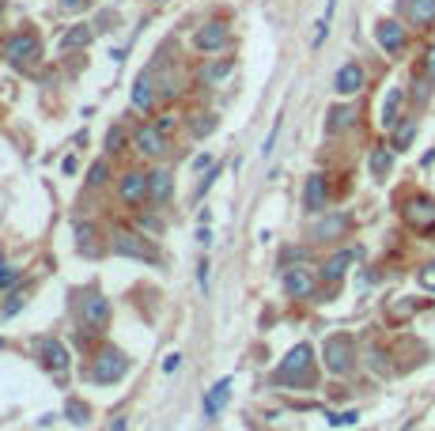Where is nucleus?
Here are the masks:
<instances>
[{
	"label": "nucleus",
	"mask_w": 435,
	"mask_h": 431,
	"mask_svg": "<svg viewBox=\"0 0 435 431\" xmlns=\"http://www.w3.org/2000/svg\"><path fill=\"white\" fill-rule=\"evenodd\" d=\"M277 382H296V386H311L314 382V352L311 345H296L284 356V363L277 367Z\"/></svg>",
	"instance_id": "nucleus-1"
},
{
	"label": "nucleus",
	"mask_w": 435,
	"mask_h": 431,
	"mask_svg": "<svg viewBox=\"0 0 435 431\" xmlns=\"http://www.w3.org/2000/svg\"><path fill=\"white\" fill-rule=\"evenodd\" d=\"M322 356H325V371H330V374H348V371H352V360H356L352 337H344V333L330 337V340H325V348H322Z\"/></svg>",
	"instance_id": "nucleus-2"
},
{
	"label": "nucleus",
	"mask_w": 435,
	"mask_h": 431,
	"mask_svg": "<svg viewBox=\"0 0 435 431\" xmlns=\"http://www.w3.org/2000/svg\"><path fill=\"white\" fill-rule=\"evenodd\" d=\"M38 53H42V46H38V38L30 35V30H27V35H12V38H8V46H4V57L12 64H35Z\"/></svg>",
	"instance_id": "nucleus-3"
},
{
	"label": "nucleus",
	"mask_w": 435,
	"mask_h": 431,
	"mask_svg": "<svg viewBox=\"0 0 435 431\" xmlns=\"http://www.w3.org/2000/svg\"><path fill=\"white\" fill-rule=\"evenodd\" d=\"M405 219H409V227H417V231H431L435 227V197H412V201H405Z\"/></svg>",
	"instance_id": "nucleus-4"
},
{
	"label": "nucleus",
	"mask_w": 435,
	"mask_h": 431,
	"mask_svg": "<svg viewBox=\"0 0 435 431\" xmlns=\"http://www.w3.org/2000/svg\"><path fill=\"white\" fill-rule=\"evenodd\" d=\"M398 12L409 27H431L435 23V0H398Z\"/></svg>",
	"instance_id": "nucleus-5"
},
{
	"label": "nucleus",
	"mask_w": 435,
	"mask_h": 431,
	"mask_svg": "<svg viewBox=\"0 0 435 431\" xmlns=\"http://www.w3.org/2000/svg\"><path fill=\"white\" fill-rule=\"evenodd\" d=\"M375 38H378V46H383L390 57L401 53V50H405V42H409L405 38V27H401L398 19H378V23H375Z\"/></svg>",
	"instance_id": "nucleus-6"
},
{
	"label": "nucleus",
	"mask_w": 435,
	"mask_h": 431,
	"mask_svg": "<svg viewBox=\"0 0 435 431\" xmlns=\"http://www.w3.org/2000/svg\"><path fill=\"white\" fill-rule=\"evenodd\" d=\"M80 318H83V326H91L95 333H103L106 322H110V303H106L103 295H87L83 306H80Z\"/></svg>",
	"instance_id": "nucleus-7"
},
{
	"label": "nucleus",
	"mask_w": 435,
	"mask_h": 431,
	"mask_svg": "<svg viewBox=\"0 0 435 431\" xmlns=\"http://www.w3.org/2000/svg\"><path fill=\"white\" fill-rule=\"evenodd\" d=\"M364 64H356V61H348V64H341V72H337V80H333V91L341 95V98H352L356 91L364 87Z\"/></svg>",
	"instance_id": "nucleus-8"
},
{
	"label": "nucleus",
	"mask_w": 435,
	"mask_h": 431,
	"mask_svg": "<svg viewBox=\"0 0 435 431\" xmlns=\"http://www.w3.org/2000/svg\"><path fill=\"white\" fill-rule=\"evenodd\" d=\"M129 371V363L122 352H99V360H95V382H114V379H122V374Z\"/></svg>",
	"instance_id": "nucleus-9"
},
{
	"label": "nucleus",
	"mask_w": 435,
	"mask_h": 431,
	"mask_svg": "<svg viewBox=\"0 0 435 431\" xmlns=\"http://www.w3.org/2000/svg\"><path fill=\"white\" fill-rule=\"evenodd\" d=\"M133 144H137L140 156H151V159L167 151V140H163V129H159V125H140V129L133 132Z\"/></svg>",
	"instance_id": "nucleus-10"
},
{
	"label": "nucleus",
	"mask_w": 435,
	"mask_h": 431,
	"mask_svg": "<svg viewBox=\"0 0 435 431\" xmlns=\"http://www.w3.org/2000/svg\"><path fill=\"white\" fill-rule=\"evenodd\" d=\"M38 356H42V363H46V367H50L53 374H57V379H61L64 371H69V352H64L61 340L42 337V340H38Z\"/></svg>",
	"instance_id": "nucleus-11"
},
{
	"label": "nucleus",
	"mask_w": 435,
	"mask_h": 431,
	"mask_svg": "<svg viewBox=\"0 0 435 431\" xmlns=\"http://www.w3.org/2000/svg\"><path fill=\"white\" fill-rule=\"evenodd\" d=\"M114 253H122V258H137V261H156V250L148 246L144 239H137V235H114Z\"/></svg>",
	"instance_id": "nucleus-12"
},
{
	"label": "nucleus",
	"mask_w": 435,
	"mask_h": 431,
	"mask_svg": "<svg viewBox=\"0 0 435 431\" xmlns=\"http://www.w3.org/2000/svg\"><path fill=\"white\" fill-rule=\"evenodd\" d=\"M284 292L291 295V299H307V295H314V272L311 269H284Z\"/></svg>",
	"instance_id": "nucleus-13"
},
{
	"label": "nucleus",
	"mask_w": 435,
	"mask_h": 431,
	"mask_svg": "<svg viewBox=\"0 0 435 431\" xmlns=\"http://www.w3.org/2000/svg\"><path fill=\"white\" fill-rule=\"evenodd\" d=\"M227 38H231V30H227V23H204L201 30H197V50H204V53H216V50H224L227 46Z\"/></svg>",
	"instance_id": "nucleus-14"
},
{
	"label": "nucleus",
	"mask_w": 435,
	"mask_h": 431,
	"mask_svg": "<svg viewBox=\"0 0 435 431\" xmlns=\"http://www.w3.org/2000/svg\"><path fill=\"white\" fill-rule=\"evenodd\" d=\"M122 201L125 205H144V197H148V174H140V171H129L125 178H122Z\"/></svg>",
	"instance_id": "nucleus-15"
},
{
	"label": "nucleus",
	"mask_w": 435,
	"mask_h": 431,
	"mask_svg": "<svg viewBox=\"0 0 435 431\" xmlns=\"http://www.w3.org/2000/svg\"><path fill=\"white\" fill-rule=\"evenodd\" d=\"M348 224H352V219H348L344 212H330L325 219H318V224H314L311 235L318 239V242H325V239H341L344 231H348Z\"/></svg>",
	"instance_id": "nucleus-16"
},
{
	"label": "nucleus",
	"mask_w": 435,
	"mask_h": 431,
	"mask_svg": "<svg viewBox=\"0 0 435 431\" xmlns=\"http://www.w3.org/2000/svg\"><path fill=\"white\" fill-rule=\"evenodd\" d=\"M325 197H330L325 178H322V174H311L307 190H303V205H307V212H325Z\"/></svg>",
	"instance_id": "nucleus-17"
},
{
	"label": "nucleus",
	"mask_w": 435,
	"mask_h": 431,
	"mask_svg": "<svg viewBox=\"0 0 435 431\" xmlns=\"http://www.w3.org/2000/svg\"><path fill=\"white\" fill-rule=\"evenodd\" d=\"M170 182H174V174L170 171H151L148 174V197L156 205H167V197H170Z\"/></svg>",
	"instance_id": "nucleus-18"
},
{
	"label": "nucleus",
	"mask_w": 435,
	"mask_h": 431,
	"mask_svg": "<svg viewBox=\"0 0 435 431\" xmlns=\"http://www.w3.org/2000/svg\"><path fill=\"white\" fill-rule=\"evenodd\" d=\"M401 103H405V91H401V87H390V95L383 103V129H394L401 121Z\"/></svg>",
	"instance_id": "nucleus-19"
},
{
	"label": "nucleus",
	"mask_w": 435,
	"mask_h": 431,
	"mask_svg": "<svg viewBox=\"0 0 435 431\" xmlns=\"http://www.w3.org/2000/svg\"><path fill=\"white\" fill-rule=\"evenodd\" d=\"M151 103H156V87H151V76L140 72L133 80V106L137 110H151Z\"/></svg>",
	"instance_id": "nucleus-20"
},
{
	"label": "nucleus",
	"mask_w": 435,
	"mask_h": 431,
	"mask_svg": "<svg viewBox=\"0 0 435 431\" xmlns=\"http://www.w3.org/2000/svg\"><path fill=\"white\" fill-rule=\"evenodd\" d=\"M227 393H231V379H220L209 390V397H204V416H220V408H224V401H227Z\"/></svg>",
	"instance_id": "nucleus-21"
},
{
	"label": "nucleus",
	"mask_w": 435,
	"mask_h": 431,
	"mask_svg": "<svg viewBox=\"0 0 435 431\" xmlns=\"http://www.w3.org/2000/svg\"><path fill=\"white\" fill-rule=\"evenodd\" d=\"M352 261H356V253H352V250H341V253H333V258L325 261L322 276H325V280H341V276H344V269H348V265H352Z\"/></svg>",
	"instance_id": "nucleus-22"
},
{
	"label": "nucleus",
	"mask_w": 435,
	"mask_h": 431,
	"mask_svg": "<svg viewBox=\"0 0 435 431\" xmlns=\"http://www.w3.org/2000/svg\"><path fill=\"white\" fill-rule=\"evenodd\" d=\"M412 137H417V117H401L394 125V151H405Z\"/></svg>",
	"instance_id": "nucleus-23"
},
{
	"label": "nucleus",
	"mask_w": 435,
	"mask_h": 431,
	"mask_svg": "<svg viewBox=\"0 0 435 431\" xmlns=\"http://www.w3.org/2000/svg\"><path fill=\"white\" fill-rule=\"evenodd\" d=\"M352 121H356V110H352V106H337V110H330V121H325V129H330V132H344Z\"/></svg>",
	"instance_id": "nucleus-24"
},
{
	"label": "nucleus",
	"mask_w": 435,
	"mask_h": 431,
	"mask_svg": "<svg viewBox=\"0 0 435 431\" xmlns=\"http://www.w3.org/2000/svg\"><path fill=\"white\" fill-rule=\"evenodd\" d=\"M390 167H394V148H375L371 151V174L375 178H386Z\"/></svg>",
	"instance_id": "nucleus-25"
},
{
	"label": "nucleus",
	"mask_w": 435,
	"mask_h": 431,
	"mask_svg": "<svg viewBox=\"0 0 435 431\" xmlns=\"http://www.w3.org/2000/svg\"><path fill=\"white\" fill-rule=\"evenodd\" d=\"M87 42H91V27H72L69 35L61 38V50H80Z\"/></svg>",
	"instance_id": "nucleus-26"
},
{
	"label": "nucleus",
	"mask_w": 435,
	"mask_h": 431,
	"mask_svg": "<svg viewBox=\"0 0 435 431\" xmlns=\"http://www.w3.org/2000/svg\"><path fill=\"white\" fill-rule=\"evenodd\" d=\"M417 280H420L424 292H435V261H431V265H424V269L417 272Z\"/></svg>",
	"instance_id": "nucleus-27"
},
{
	"label": "nucleus",
	"mask_w": 435,
	"mask_h": 431,
	"mask_svg": "<svg viewBox=\"0 0 435 431\" xmlns=\"http://www.w3.org/2000/svg\"><path fill=\"white\" fill-rule=\"evenodd\" d=\"M412 87H417V91H412V98H417V103H428V98H431V87H435V84H428V80H424V76H420V80L412 84Z\"/></svg>",
	"instance_id": "nucleus-28"
},
{
	"label": "nucleus",
	"mask_w": 435,
	"mask_h": 431,
	"mask_svg": "<svg viewBox=\"0 0 435 431\" xmlns=\"http://www.w3.org/2000/svg\"><path fill=\"white\" fill-rule=\"evenodd\" d=\"M212 129H216V117H197L193 121V137H209Z\"/></svg>",
	"instance_id": "nucleus-29"
},
{
	"label": "nucleus",
	"mask_w": 435,
	"mask_h": 431,
	"mask_svg": "<svg viewBox=\"0 0 435 431\" xmlns=\"http://www.w3.org/2000/svg\"><path fill=\"white\" fill-rule=\"evenodd\" d=\"M103 182H106V163L99 159V163L91 167V174H87V185H103Z\"/></svg>",
	"instance_id": "nucleus-30"
},
{
	"label": "nucleus",
	"mask_w": 435,
	"mask_h": 431,
	"mask_svg": "<svg viewBox=\"0 0 435 431\" xmlns=\"http://www.w3.org/2000/svg\"><path fill=\"white\" fill-rule=\"evenodd\" d=\"M19 280V269H8V265H0V292H4L8 284Z\"/></svg>",
	"instance_id": "nucleus-31"
},
{
	"label": "nucleus",
	"mask_w": 435,
	"mask_h": 431,
	"mask_svg": "<svg viewBox=\"0 0 435 431\" xmlns=\"http://www.w3.org/2000/svg\"><path fill=\"white\" fill-rule=\"evenodd\" d=\"M424 80L435 84V46L428 50V57H424Z\"/></svg>",
	"instance_id": "nucleus-32"
},
{
	"label": "nucleus",
	"mask_w": 435,
	"mask_h": 431,
	"mask_svg": "<svg viewBox=\"0 0 435 431\" xmlns=\"http://www.w3.org/2000/svg\"><path fill=\"white\" fill-rule=\"evenodd\" d=\"M227 69H231V61H220V64H212V69L204 72V80H209V84H212V80H220V76H227Z\"/></svg>",
	"instance_id": "nucleus-33"
},
{
	"label": "nucleus",
	"mask_w": 435,
	"mask_h": 431,
	"mask_svg": "<svg viewBox=\"0 0 435 431\" xmlns=\"http://www.w3.org/2000/svg\"><path fill=\"white\" fill-rule=\"evenodd\" d=\"M69 416H72V424H83L87 420V408L80 401H69Z\"/></svg>",
	"instance_id": "nucleus-34"
},
{
	"label": "nucleus",
	"mask_w": 435,
	"mask_h": 431,
	"mask_svg": "<svg viewBox=\"0 0 435 431\" xmlns=\"http://www.w3.org/2000/svg\"><path fill=\"white\" fill-rule=\"evenodd\" d=\"M277 137H280V117H277V125H273V132L265 137V144H261V156H269L273 151V144H277Z\"/></svg>",
	"instance_id": "nucleus-35"
},
{
	"label": "nucleus",
	"mask_w": 435,
	"mask_h": 431,
	"mask_svg": "<svg viewBox=\"0 0 435 431\" xmlns=\"http://www.w3.org/2000/svg\"><path fill=\"white\" fill-rule=\"evenodd\" d=\"M356 420H360V413H341V416H330V424L348 427V424H356Z\"/></svg>",
	"instance_id": "nucleus-36"
},
{
	"label": "nucleus",
	"mask_w": 435,
	"mask_h": 431,
	"mask_svg": "<svg viewBox=\"0 0 435 431\" xmlns=\"http://www.w3.org/2000/svg\"><path fill=\"white\" fill-rule=\"evenodd\" d=\"M122 140H125V132H122V129H110V137H106V148L117 151V148H122Z\"/></svg>",
	"instance_id": "nucleus-37"
},
{
	"label": "nucleus",
	"mask_w": 435,
	"mask_h": 431,
	"mask_svg": "<svg viewBox=\"0 0 435 431\" xmlns=\"http://www.w3.org/2000/svg\"><path fill=\"white\" fill-rule=\"evenodd\" d=\"M178 367H182V356H178V352H170V356L163 360V371H167V374H174Z\"/></svg>",
	"instance_id": "nucleus-38"
},
{
	"label": "nucleus",
	"mask_w": 435,
	"mask_h": 431,
	"mask_svg": "<svg viewBox=\"0 0 435 431\" xmlns=\"http://www.w3.org/2000/svg\"><path fill=\"white\" fill-rule=\"evenodd\" d=\"M197 284H201V292L209 287V261H201V265H197Z\"/></svg>",
	"instance_id": "nucleus-39"
},
{
	"label": "nucleus",
	"mask_w": 435,
	"mask_h": 431,
	"mask_svg": "<svg viewBox=\"0 0 435 431\" xmlns=\"http://www.w3.org/2000/svg\"><path fill=\"white\" fill-rule=\"evenodd\" d=\"M212 156H209V151H204V156H197V159H193V167H197V171H212Z\"/></svg>",
	"instance_id": "nucleus-40"
},
{
	"label": "nucleus",
	"mask_w": 435,
	"mask_h": 431,
	"mask_svg": "<svg viewBox=\"0 0 435 431\" xmlns=\"http://www.w3.org/2000/svg\"><path fill=\"white\" fill-rule=\"evenodd\" d=\"M19 306H23V295H12V303H8V306H4V314H16V311H19Z\"/></svg>",
	"instance_id": "nucleus-41"
},
{
	"label": "nucleus",
	"mask_w": 435,
	"mask_h": 431,
	"mask_svg": "<svg viewBox=\"0 0 435 431\" xmlns=\"http://www.w3.org/2000/svg\"><path fill=\"white\" fill-rule=\"evenodd\" d=\"M61 4H64V8H80L83 0H61Z\"/></svg>",
	"instance_id": "nucleus-42"
}]
</instances>
